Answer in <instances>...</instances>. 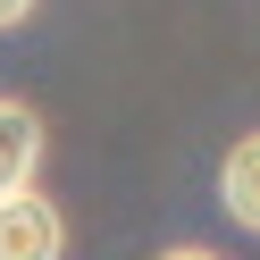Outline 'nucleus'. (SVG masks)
Segmentation results:
<instances>
[{
    "instance_id": "nucleus-2",
    "label": "nucleus",
    "mask_w": 260,
    "mask_h": 260,
    "mask_svg": "<svg viewBox=\"0 0 260 260\" xmlns=\"http://www.w3.org/2000/svg\"><path fill=\"white\" fill-rule=\"evenodd\" d=\"M218 202H226V218L243 235H260V126L235 135V151L218 159Z\"/></svg>"
},
{
    "instance_id": "nucleus-3",
    "label": "nucleus",
    "mask_w": 260,
    "mask_h": 260,
    "mask_svg": "<svg viewBox=\"0 0 260 260\" xmlns=\"http://www.w3.org/2000/svg\"><path fill=\"white\" fill-rule=\"evenodd\" d=\"M34 168H42V118L0 92V193L34 185Z\"/></svg>"
},
{
    "instance_id": "nucleus-4",
    "label": "nucleus",
    "mask_w": 260,
    "mask_h": 260,
    "mask_svg": "<svg viewBox=\"0 0 260 260\" xmlns=\"http://www.w3.org/2000/svg\"><path fill=\"white\" fill-rule=\"evenodd\" d=\"M34 17V0H0V34H9V25H25Z\"/></svg>"
},
{
    "instance_id": "nucleus-5",
    "label": "nucleus",
    "mask_w": 260,
    "mask_h": 260,
    "mask_svg": "<svg viewBox=\"0 0 260 260\" xmlns=\"http://www.w3.org/2000/svg\"><path fill=\"white\" fill-rule=\"evenodd\" d=\"M159 260H218V252H202V243H168Z\"/></svg>"
},
{
    "instance_id": "nucleus-1",
    "label": "nucleus",
    "mask_w": 260,
    "mask_h": 260,
    "mask_svg": "<svg viewBox=\"0 0 260 260\" xmlns=\"http://www.w3.org/2000/svg\"><path fill=\"white\" fill-rule=\"evenodd\" d=\"M59 252H68V218L51 193L34 185L0 193V260H59Z\"/></svg>"
}]
</instances>
